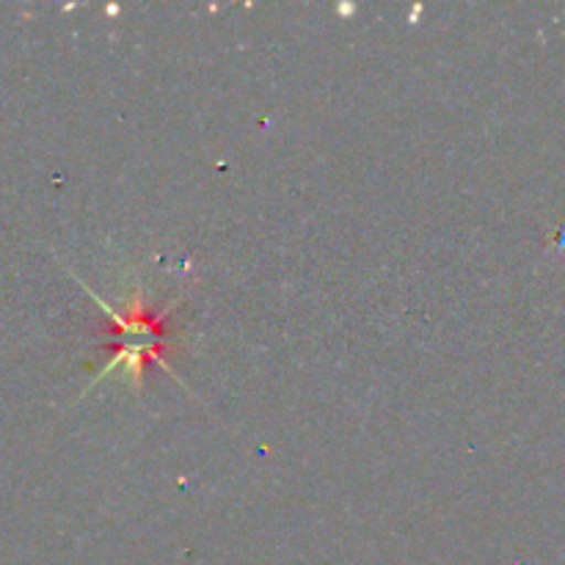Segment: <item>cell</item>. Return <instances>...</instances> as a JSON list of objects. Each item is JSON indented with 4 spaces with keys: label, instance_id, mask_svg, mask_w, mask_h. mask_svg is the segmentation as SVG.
<instances>
[{
    "label": "cell",
    "instance_id": "cell-1",
    "mask_svg": "<svg viewBox=\"0 0 565 565\" xmlns=\"http://www.w3.org/2000/svg\"><path fill=\"white\" fill-rule=\"evenodd\" d=\"M83 292H88V296L97 301L99 312H103L105 318L110 320V326H114V329H110L114 340H110L108 345H114V351H116L114 359H110V362L99 370V375H94V381L86 386V392L94 390L99 381H105L110 373H114V370H119V367L125 370L127 384H130L136 392H141L147 362L160 364V367H163L171 379H177V373L171 370V364L166 362V353H169V348H171L169 318L174 315V303H171L169 309H160L158 312V309H152L147 303L141 287H136V290H132V296L127 298L125 307L121 309L110 307V303L105 301V298H99L88 285H83Z\"/></svg>",
    "mask_w": 565,
    "mask_h": 565
}]
</instances>
